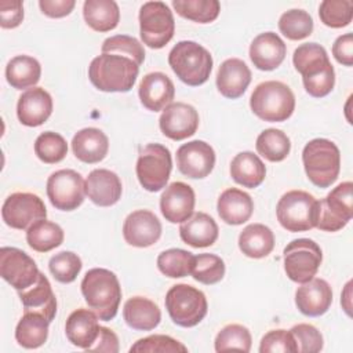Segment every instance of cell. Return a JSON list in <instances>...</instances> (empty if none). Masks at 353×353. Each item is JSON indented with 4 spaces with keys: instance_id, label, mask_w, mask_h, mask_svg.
I'll use <instances>...</instances> for the list:
<instances>
[{
    "instance_id": "1",
    "label": "cell",
    "mask_w": 353,
    "mask_h": 353,
    "mask_svg": "<svg viewBox=\"0 0 353 353\" xmlns=\"http://www.w3.org/2000/svg\"><path fill=\"white\" fill-rule=\"evenodd\" d=\"M292 62L302 76L305 90L314 98L328 95L335 85V70L323 46L317 43L301 44L292 55Z\"/></svg>"
},
{
    "instance_id": "2",
    "label": "cell",
    "mask_w": 353,
    "mask_h": 353,
    "mask_svg": "<svg viewBox=\"0 0 353 353\" xmlns=\"http://www.w3.org/2000/svg\"><path fill=\"white\" fill-rule=\"evenodd\" d=\"M80 287L84 301L99 320L110 321L116 317L121 301V287L113 272L103 268L90 269Z\"/></svg>"
},
{
    "instance_id": "3",
    "label": "cell",
    "mask_w": 353,
    "mask_h": 353,
    "mask_svg": "<svg viewBox=\"0 0 353 353\" xmlns=\"http://www.w3.org/2000/svg\"><path fill=\"white\" fill-rule=\"evenodd\" d=\"M139 73V65L128 57L119 54H101L88 66L92 85L105 92L130 91Z\"/></svg>"
},
{
    "instance_id": "4",
    "label": "cell",
    "mask_w": 353,
    "mask_h": 353,
    "mask_svg": "<svg viewBox=\"0 0 353 353\" xmlns=\"http://www.w3.org/2000/svg\"><path fill=\"white\" fill-rule=\"evenodd\" d=\"M168 63L176 77L188 85L204 84L212 70V57L196 41L182 40L168 54Z\"/></svg>"
},
{
    "instance_id": "5",
    "label": "cell",
    "mask_w": 353,
    "mask_h": 353,
    "mask_svg": "<svg viewBox=\"0 0 353 353\" xmlns=\"http://www.w3.org/2000/svg\"><path fill=\"white\" fill-rule=\"evenodd\" d=\"M302 163L309 181L317 188L331 186L341 171V153L338 146L325 138L309 141L302 150Z\"/></svg>"
},
{
    "instance_id": "6",
    "label": "cell",
    "mask_w": 353,
    "mask_h": 353,
    "mask_svg": "<svg viewBox=\"0 0 353 353\" xmlns=\"http://www.w3.org/2000/svg\"><path fill=\"white\" fill-rule=\"evenodd\" d=\"M250 106L252 113L263 121H285L294 113L295 95L287 84L269 80L259 83L254 88Z\"/></svg>"
},
{
    "instance_id": "7",
    "label": "cell",
    "mask_w": 353,
    "mask_h": 353,
    "mask_svg": "<svg viewBox=\"0 0 353 353\" xmlns=\"http://www.w3.org/2000/svg\"><path fill=\"white\" fill-rule=\"evenodd\" d=\"M165 309L179 327H194L207 314L208 303L203 291L189 284H175L165 294Z\"/></svg>"
},
{
    "instance_id": "8",
    "label": "cell",
    "mask_w": 353,
    "mask_h": 353,
    "mask_svg": "<svg viewBox=\"0 0 353 353\" xmlns=\"http://www.w3.org/2000/svg\"><path fill=\"white\" fill-rule=\"evenodd\" d=\"M319 200L305 190L284 193L276 207L280 225L288 232H306L316 228Z\"/></svg>"
},
{
    "instance_id": "9",
    "label": "cell",
    "mask_w": 353,
    "mask_h": 353,
    "mask_svg": "<svg viewBox=\"0 0 353 353\" xmlns=\"http://www.w3.org/2000/svg\"><path fill=\"white\" fill-rule=\"evenodd\" d=\"M175 21L164 1H146L139 8V34L150 48H163L174 36Z\"/></svg>"
},
{
    "instance_id": "10",
    "label": "cell",
    "mask_w": 353,
    "mask_h": 353,
    "mask_svg": "<svg viewBox=\"0 0 353 353\" xmlns=\"http://www.w3.org/2000/svg\"><path fill=\"white\" fill-rule=\"evenodd\" d=\"M171 168V153L164 145L148 143L141 149L135 171L141 186L148 192H159L165 188Z\"/></svg>"
},
{
    "instance_id": "11",
    "label": "cell",
    "mask_w": 353,
    "mask_h": 353,
    "mask_svg": "<svg viewBox=\"0 0 353 353\" xmlns=\"http://www.w3.org/2000/svg\"><path fill=\"white\" fill-rule=\"evenodd\" d=\"M283 259L288 279L302 284L316 276L323 261V252L316 241L295 239L285 245Z\"/></svg>"
},
{
    "instance_id": "12",
    "label": "cell",
    "mask_w": 353,
    "mask_h": 353,
    "mask_svg": "<svg viewBox=\"0 0 353 353\" xmlns=\"http://www.w3.org/2000/svg\"><path fill=\"white\" fill-rule=\"evenodd\" d=\"M350 181L339 183L317 204L316 228L324 232H338L345 228L353 216Z\"/></svg>"
},
{
    "instance_id": "13",
    "label": "cell",
    "mask_w": 353,
    "mask_h": 353,
    "mask_svg": "<svg viewBox=\"0 0 353 353\" xmlns=\"http://www.w3.org/2000/svg\"><path fill=\"white\" fill-rule=\"evenodd\" d=\"M47 196L57 210L73 211L84 201L85 181L74 170H58L47 179Z\"/></svg>"
},
{
    "instance_id": "14",
    "label": "cell",
    "mask_w": 353,
    "mask_h": 353,
    "mask_svg": "<svg viewBox=\"0 0 353 353\" xmlns=\"http://www.w3.org/2000/svg\"><path fill=\"white\" fill-rule=\"evenodd\" d=\"M47 208L44 201L33 193L17 192L10 194L1 207V218L4 223L12 229L28 230L30 225L40 219H46Z\"/></svg>"
},
{
    "instance_id": "15",
    "label": "cell",
    "mask_w": 353,
    "mask_h": 353,
    "mask_svg": "<svg viewBox=\"0 0 353 353\" xmlns=\"http://www.w3.org/2000/svg\"><path fill=\"white\" fill-rule=\"evenodd\" d=\"M36 262L22 250L15 247H1L0 276L17 291L33 285L39 277Z\"/></svg>"
},
{
    "instance_id": "16",
    "label": "cell",
    "mask_w": 353,
    "mask_h": 353,
    "mask_svg": "<svg viewBox=\"0 0 353 353\" xmlns=\"http://www.w3.org/2000/svg\"><path fill=\"white\" fill-rule=\"evenodd\" d=\"M178 170L188 178L201 179L211 174L215 165V152L204 141H190L176 150Z\"/></svg>"
},
{
    "instance_id": "17",
    "label": "cell",
    "mask_w": 353,
    "mask_h": 353,
    "mask_svg": "<svg viewBox=\"0 0 353 353\" xmlns=\"http://www.w3.org/2000/svg\"><path fill=\"white\" fill-rule=\"evenodd\" d=\"M159 127L161 132L172 141L186 139L199 128V113L189 103H170L160 114Z\"/></svg>"
},
{
    "instance_id": "18",
    "label": "cell",
    "mask_w": 353,
    "mask_h": 353,
    "mask_svg": "<svg viewBox=\"0 0 353 353\" xmlns=\"http://www.w3.org/2000/svg\"><path fill=\"white\" fill-rule=\"evenodd\" d=\"M124 240L138 248H146L157 243L161 236V223L149 210H137L128 214L123 225Z\"/></svg>"
},
{
    "instance_id": "19",
    "label": "cell",
    "mask_w": 353,
    "mask_h": 353,
    "mask_svg": "<svg viewBox=\"0 0 353 353\" xmlns=\"http://www.w3.org/2000/svg\"><path fill=\"white\" fill-rule=\"evenodd\" d=\"M194 190L185 182H172L160 197V211L165 221L171 223H182L193 215Z\"/></svg>"
},
{
    "instance_id": "20",
    "label": "cell",
    "mask_w": 353,
    "mask_h": 353,
    "mask_svg": "<svg viewBox=\"0 0 353 353\" xmlns=\"http://www.w3.org/2000/svg\"><path fill=\"white\" fill-rule=\"evenodd\" d=\"M138 94L141 103L150 112L164 110L175 97L172 80L163 72H150L139 83Z\"/></svg>"
},
{
    "instance_id": "21",
    "label": "cell",
    "mask_w": 353,
    "mask_h": 353,
    "mask_svg": "<svg viewBox=\"0 0 353 353\" xmlns=\"http://www.w3.org/2000/svg\"><path fill=\"white\" fill-rule=\"evenodd\" d=\"M332 303L331 285L319 277L302 283L295 292V305L298 310L309 317L324 314Z\"/></svg>"
},
{
    "instance_id": "22",
    "label": "cell",
    "mask_w": 353,
    "mask_h": 353,
    "mask_svg": "<svg viewBox=\"0 0 353 353\" xmlns=\"http://www.w3.org/2000/svg\"><path fill=\"white\" fill-rule=\"evenodd\" d=\"M52 113V98L41 87H33L22 92L17 103L18 120L26 127H39Z\"/></svg>"
},
{
    "instance_id": "23",
    "label": "cell",
    "mask_w": 353,
    "mask_h": 353,
    "mask_svg": "<svg viewBox=\"0 0 353 353\" xmlns=\"http://www.w3.org/2000/svg\"><path fill=\"white\" fill-rule=\"evenodd\" d=\"M123 186L116 172L106 168L92 170L85 179V194L99 207H110L121 197Z\"/></svg>"
},
{
    "instance_id": "24",
    "label": "cell",
    "mask_w": 353,
    "mask_h": 353,
    "mask_svg": "<svg viewBox=\"0 0 353 353\" xmlns=\"http://www.w3.org/2000/svg\"><path fill=\"white\" fill-rule=\"evenodd\" d=\"M287 54V47L274 32L258 34L250 46V59L259 70H273L281 65Z\"/></svg>"
},
{
    "instance_id": "25",
    "label": "cell",
    "mask_w": 353,
    "mask_h": 353,
    "mask_svg": "<svg viewBox=\"0 0 353 353\" xmlns=\"http://www.w3.org/2000/svg\"><path fill=\"white\" fill-rule=\"evenodd\" d=\"M251 83V70L247 63L239 58L223 61L216 73V88L229 99L241 97Z\"/></svg>"
},
{
    "instance_id": "26",
    "label": "cell",
    "mask_w": 353,
    "mask_h": 353,
    "mask_svg": "<svg viewBox=\"0 0 353 353\" xmlns=\"http://www.w3.org/2000/svg\"><path fill=\"white\" fill-rule=\"evenodd\" d=\"M95 312L80 307L73 310L66 319L65 332L69 342L80 349L87 350L98 338L101 325Z\"/></svg>"
},
{
    "instance_id": "27",
    "label": "cell",
    "mask_w": 353,
    "mask_h": 353,
    "mask_svg": "<svg viewBox=\"0 0 353 353\" xmlns=\"http://www.w3.org/2000/svg\"><path fill=\"white\" fill-rule=\"evenodd\" d=\"M25 312L43 314L50 323L57 314V298L48 279L40 272L37 281L26 290L18 291Z\"/></svg>"
},
{
    "instance_id": "28",
    "label": "cell",
    "mask_w": 353,
    "mask_h": 353,
    "mask_svg": "<svg viewBox=\"0 0 353 353\" xmlns=\"http://www.w3.org/2000/svg\"><path fill=\"white\" fill-rule=\"evenodd\" d=\"M72 150L80 161L95 164L106 157L109 139L99 128L87 127L74 134L72 139Z\"/></svg>"
},
{
    "instance_id": "29",
    "label": "cell",
    "mask_w": 353,
    "mask_h": 353,
    "mask_svg": "<svg viewBox=\"0 0 353 353\" xmlns=\"http://www.w3.org/2000/svg\"><path fill=\"white\" fill-rule=\"evenodd\" d=\"M219 218L228 225H243L254 211L251 196L237 188H229L221 193L216 203Z\"/></svg>"
},
{
    "instance_id": "30",
    "label": "cell",
    "mask_w": 353,
    "mask_h": 353,
    "mask_svg": "<svg viewBox=\"0 0 353 353\" xmlns=\"http://www.w3.org/2000/svg\"><path fill=\"white\" fill-rule=\"evenodd\" d=\"M218 233L219 229L216 222L205 212L193 214L179 226V236L182 241L194 248L212 245L218 239Z\"/></svg>"
},
{
    "instance_id": "31",
    "label": "cell",
    "mask_w": 353,
    "mask_h": 353,
    "mask_svg": "<svg viewBox=\"0 0 353 353\" xmlns=\"http://www.w3.org/2000/svg\"><path fill=\"white\" fill-rule=\"evenodd\" d=\"M123 317L128 327L138 331L154 330L161 321L159 306L145 296H132L123 306Z\"/></svg>"
},
{
    "instance_id": "32",
    "label": "cell",
    "mask_w": 353,
    "mask_h": 353,
    "mask_svg": "<svg viewBox=\"0 0 353 353\" xmlns=\"http://www.w3.org/2000/svg\"><path fill=\"white\" fill-rule=\"evenodd\" d=\"M230 176L236 183L254 189L263 182L266 167L258 154L241 152L236 154L230 163Z\"/></svg>"
},
{
    "instance_id": "33",
    "label": "cell",
    "mask_w": 353,
    "mask_h": 353,
    "mask_svg": "<svg viewBox=\"0 0 353 353\" xmlns=\"http://www.w3.org/2000/svg\"><path fill=\"white\" fill-rule=\"evenodd\" d=\"M239 248L248 258H265L274 248V234L272 229L263 223H251L241 230Z\"/></svg>"
},
{
    "instance_id": "34",
    "label": "cell",
    "mask_w": 353,
    "mask_h": 353,
    "mask_svg": "<svg viewBox=\"0 0 353 353\" xmlns=\"http://www.w3.org/2000/svg\"><path fill=\"white\" fill-rule=\"evenodd\" d=\"M83 17L85 23L95 32H109L119 25L120 10L113 0H85Z\"/></svg>"
},
{
    "instance_id": "35",
    "label": "cell",
    "mask_w": 353,
    "mask_h": 353,
    "mask_svg": "<svg viewBox=\"0 0 353 353\" xmlns=\"http://www.w3.org/2000/svg\"><path fill=\"white\" fill-rule=\"evenodd\" d=\"M50 321L40 313L25 312L15 328V339L25 349H37L48 338Z\"/></svg>"
},
{
    "instance_id": "36",
    "label": "cell",
    "mask_w": 353,
    "mask_h": 353,
    "mask_svg": "<svg viewBox=\"0 0 353 353\" xmlns=\"http://www.w3.org/2000/svg\"><path fill=\"white\" fill-rule=\"evenodd\" d=\"M41 76L40 62L29 55H17L6 66V79L15 90L34 87Z\"/></svg>"
},
{
    "instance_id": "37",
    "label": "cell",
    "mask_w": 353,
    "mask_h": 353,
    "mask_svg": "<svg viewBox=\"0 0 353 353\" xmlns=\"http://www.w3.org/2000/svg\"><path fill=\"white\" fill-rule=\"evenodd\" d=\"M62 228L51 221L40 219L26 230V241L37 252H48L63 243Z\"/></svg>"
},
{
    "instance_id": "38",
    "label": "cell",
    "mask_w": 353,
    "mask_h": 353,
    "mask_svg": "<svg viewBox=\"0 0 353 353\" xmlns=\"http://www.w3.org/2000/svg\"><path fill=\"white\" fill-rule=\"evenodd\" d=\"M256 152L269 161H283L291 150V141L285 132L277 128H268L256 138Z\"/></svg>"
},
{
    "instance_id": "39",
    "label": "cell",
    "mask_w": 353,
    "mask_h": 353,
    "mask_svg": "<svg viewBox=\"0 0 353 353\" xmlns=\"http://www.w3.org/2000/svg\"><path fill=\"white\" fill-rule=\"evenodd\" d=\"M172 7L182 18L197 23L215 21L221 11L218 0H172Z\"/></svg>"
},
{
    "instance_id": "40",
    "label": "cell",
    "mask_w": 353,
    "mask_h": 353,
    "mask_svg": "<svg viewBox=\"0 0 353 353\" xmlns=\"http://www.w3.org/2000/svg\"><path fill=\"white\" fill-rule=\"evenodd\" d=\"M194 255L182 248H170L157 256L159 270L171 279H181L192 272Z\"/></svg>"
},
{
    "instance_id": "41",
    "label": "cell",
    "mask_w": 353,
    "mask_h": 353,
    "mask_svg": "<svg viewBox=\"0 0 353 353\" xmlns=\"http://www.w3.org/2000/svg\"><path fill=\"white\" fill-rule=\"evenodd\" d=\"M279 29L290 40H302L312 34L313 18L305 10L292 8L281 14Z\"/></svg>"
},
{
    "instance_id": "42",
    "label": "cell",
    "mask_w": 353,
    "mask_h": 353,
    "mask_svg": "<svg viewBox=\"0 0 353 353\" xmlns=\"http://www.w3.org/2000/svg\"><path fill=\"white\" fill-rule=\"evenodd\" d=\"M225 262L215 254H199L194 255L192 266V277L205 285L219 283L225 276Z\"/></svg>"
},
{
    "instance_id": "43",
    "label": "cell",
    "mask_w": 353,
    "mask_h": 353,
    "mask_svg": "<svg viewBox=\"0 0 353 353\" xmlns=\"http://www.w3.org/2000/svg\"><path fill=\"white\" fill-rule=\"evenodd\" d=\"M34 153L43 163L55 164L68 154V143L61 134L44 131L34 141Z\"/></svg>"
},
{
    "instance_id": "44",
    "label": "cell",
    "mask_w": 353,
    "mask_h": 353,
    "mask_svg": "<svg viewBox=\"0 0 353 353\" xmlns=\"http://www.w3.org/2000/svg\"><path fill=\"white\" fill-rule=\"evenodd\" d=\"M252 338L250 330L241 324H228L215 336V350H251Z\"/></svg>"
},
{
    "instance_id": "45",
    "label": "cell",
    "mask_w": 353,
    "mask_h": 353,
    "mask_svg": "<svg viewBox=\"0 0 353 353\" xmlns=\"http://www.w3.org/2000/svg\"><path fill=\"white\" fill-rule=\"evenodd\" d=\"M319 17L328 28L347 26L353 18V3L350 0H324L320 3Z\"/></svg>"
},
{
    "instance_id": "46",
    "label": "cell",
    "mask_w": 353,
    "mask_h": 353,
    "mask_svg": "<svg viewBox=\"0 0 353 353\" xmlns=\"http://www.w3.org/2000/svg\"><path fill=\"white\" fill-rule=\"evenodd\" d=\"M83 268L81 259L72 251H61L50 258L48 269L55 280L68 284L76 280Z\"/></svg>"
},
{
    "instance_id": "47",
    "label": "cell",
    "mask_w": 353,
    "mask_h": 353,
    "mask_svg": "<svg viewBox=\"0 0 353 353\" xmlns=\"http://www.w3.org/2000/svg\"><path fill=\"white\" fill-rule=\"evenodd\" d=\"M102 54H119L131 58L138 65L145 61V50L139 40L127 34H116L108 37L101 47Z\"/></svg>"
},
{
    "instance_id": "48",
    "label": "cell",
    "mask_w": 353,
    "mask_h": 353,
    "mask_svg": "<svg viewBox=\"0 0 353 353\" xmlns=\"http://www.w3.org/2000/svg\"><path fill=\"white\" fill-rule=\"evenodd\" d=\"M130 352H159V353H178V352H188V347L181 343L179 341L161 334L149 335L146 338L138 339L131 347Z\"/></svg>"
},
{
    "instance_id": "49",
    "label": "cell",
    "mask_w": 353,
    "mask_h": 353,
    "mask_svg": "<svg viewBox=\"0 0 353 353\" xmlns=\"http://www.w3.org/2000/svg\"><path fill=\"white\" fill-rule=\"evenodd\" d=\"M290 332L294 335L298 352L317 353L323 349V335L314 325L301 323L294 325Z\"/></svg>"
},
{
    "instance_id": "50",
    "label": "cell",
    "mask_w": 353,
    "mask_h": 353,
    "mask_svg": "<svg viewBox=\"0 0 353 353\" xmlns=\"http://www.w3.org/2000/svg\"><path fill=\"white\" fill-rule=\"evenodd\" d=\"M261 353H270V352H291L296 353L298 346L294 339V335L287 330H272L266 332L259 345Z\"/></svg>"
},
{
    "instance_id": "51",
    "label": "cell",
    "mask_w": 353,
    "mask_h": 353,
    "mask_svg": "<svg viewBox=\"0 0 353 353\" xmlns=\"http://www.w3.org/2000/svg\"><path fill=\"white\" fill-rule=\"evenodd\" d=\"M23 21V3L19 0L0 1V26L3 29H14Z\"/></svg>"
},
{
    "instance_id": "52",
    "label": "cell",
    "mask_w": 353,
    "mask_h": 353,
    "mask_svg": "<svg viewBox=\"0 0 353 353\" xmlns=\"http://www.w3.org/2000/svg\"><path fill=\"white\" fill-rule=\"evenodd\" d=\"M332 55L339 63L345 66L353 65V34L352 33H345L334 41Z\"/></svg>"
},
{
    "instance_id": "53",
    "label": "cell",
    "mask_w": 353,
    "mask_h": 353,
    "mask_svg": "<svg viewBox=\"0 0 353 353\" xmlns=\"http://www.w3.org/2000/svg\"><path fill=\"white\" fill-rule=\"evenodd\" d=\"M119 338L117 335L108 327L99 328V335L97 341L85 350V352H108L117 353L119 352Z\"/></svg>"
},
{
    "instance_id": "54",
    "label": "cell",
    "mask_w": 353,
    "mask_h": 353,
    "mask_svg": "<svg viewBox=\"0 0 353 353\" xmlns=\"http://www.w3.org/2000/svg\"><path fill=\"white\" fill-rule=\"evenodd\" d=\"M74 0H40L39 7L41 12L50 18H63L74 8Z\"/></svg>"
},
{
    "instance_id": "55",
    "label": "cell",
    "mask_w": 353,
    "mask_h": 353,
    "mask_svg": "<svg viewBox=\"0 0 353 353\" xmlns=\"http://www.w3.org/2000/svg\"><path fill=\"white\" fill-rule=\"evenodd\" d=\"M350 287H352V281H347V284L345 285L342 298H341V303L349 316H350Z\"/></svg>"
}]
</instances>
